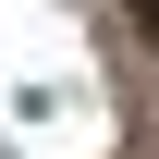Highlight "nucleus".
<instances>
[{
    "label": "nucleus",
    "instance_id": "obj_1",
    "mask_svg": "<svg viewBox=\"0 0 159 159\" xmlns=\"http://www.w3.org/2000/svg\"><path fill=\"white\" fill-rule=\"evenodd\" d=\"M122 12H135V37H147V49H159V0H122Z\"/></svg>",
    "mask_w": 159,
    "mask_h": 159
}]
</instances>
